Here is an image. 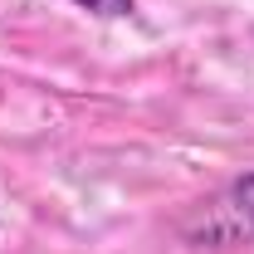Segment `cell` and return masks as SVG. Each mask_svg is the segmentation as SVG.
Returning a JSON list of instances; mask_svg holds the SVG:
<instances>
[{
	"label": "cell",
	"mask_w": 254,
	"mask_h": 254,
	"mask_svg": "<svg viewBox=\"0 0 254 254\" xmlns=\"http://www.w3.org/2000/svg\"><path fill=\"white\" fill-rule=\"evenodd\" d=\"M225 210H230V220L240 225L245 235H254V171L245 176V181H235V186H230V195H225Z\"/></svg>",
	"instance_id": "cell-1"
},
{
	"label": "cell",
	"mask_w": 254,
	"mask_h": 254,
	"mask_svg": "<svg viewBox=\"0 0 254 254\" xmlns=\"http://www.w3.org/2000/svg\"><path fill=\"white\" fill-rule=\"evenodd\" d=\"M78 10H88V15H108V20H123L137 10V0H73Z\"/></svg>",
	"instance_id": "cell-2"
}]
</instances>
